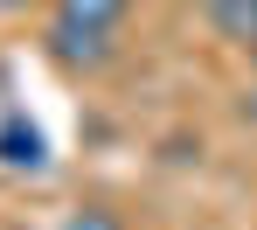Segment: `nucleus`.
I'll return each mask as SVG.
<instances>
[{"label": "nucleus", "instance_id": "423d86ee", "mask_svg": "<svg viewBox=\"0 0 257 230\" xmlns=\"http://www.w3.org/2000/svg\"><path fill=\"white\" fill-rule=\"evenodd\" d=\"M236 112H243V119H257V91H243V105H236Z\"/></svg>", "mask_w": 257, "mask_h": 230}, {"label": "nucleus", "instance_id": "f03ea898", "mask_svg": "<svg viewBox=\"0 0 257 230\" xmlns=\"http://www.w3.org/2000/svg\"><path fill=\"white\" fill-rule=\"evenodd\" d=\"M202 21H209V35L236 49H257V0H202Z\"/></svg>", "mask_w": 257, "mask_h": 230}, {"label": "nucleus", "instance_id": "20e7f679", "mask_svg": "<svg viewBox=\"0 0 257 230\" xmlns=\"http://www.w3.org/2000/svg\"><path fill=\"white\" fill-rule=\"evenodd\" d=\"M0 161H7V168H42V161H49V154H42V133H35L21 112L0 119Z\"/></svg>", "mask_w": 257, "mask_h": 230}, {"label": "nucleus", "instance_id": "7ed1b4c3", "mask_svg": "<svg viewBox=\"0 0 257 230\" xmlns=\"http://www.w3.org/2000/svg\"><path fill=\"white\" fill-rule=\"evenodd\" d=\"M132 14V0H56V21H70V28H104V35H118Z\"/></svg>", "mask_w": 257, "mask_h": 230}, {"label": "nucleus", "instance_id": "6e6552de", "mask_svg": "<svg viewBox=\"0 0 257 230\" xmlns=\"http://www.w3.org/2000/svg\"><path fill=\"white\" fill-rule=\"evenodd\" d=\"M7 230H28V223H7Z\"/></svg>", "mask_w": 257, "mask_h": 230}, {"label": "nucleus", "instance_id": "0eeeda50", "mask_svg": "<svg viewBox=\"0 0 257 230\" xmlns=\"http://www.w3.org/2000/svg\"><path fill=\"white\" fill-rule=\"evenodd\" d=\"M0 7H28V0H0Z\"/></svg>", "mask_w": 257, "mask_h": 230}, {"label": "nucleus", "instance_id": "f257e3e1", "mask_svg": "<svg viewBox=\"0 0 257 230\" xmlns=\"http://www.w3.org/2000/svg\"><path fill=\"white\" fill-rule=\"evenodd\" d=\"M42 56L49 63H56V70H70V77H77V70H104V63H111V35H104V28H70V21H49L42 28Z\"/></svg>", "mask_w": 257, "mask_h": 230}, {"label": "nucleus", "instance_id": "1a4fd4ad", "mask_svg": "<svg viewBox=\"0 0 257 230\" xmlns=\"http://www.w3.org/2000/svg\"><path fill=\"white\" fill-rule=\"evenodd\" d=\"M250 70H257V49H250Z\"/></svg>", "mask_w": 257, "mask_h": 230}, {"label": "nucleus", "instance_id": "39448f33", "mask_svg": "<svg viewBox=\"0 0 257 230\" xmlns=\"http://www.w3.org/2000/svg\"><path fill=\"white\" fill-rule=\"evenodd\" d=\"M63 230H125V223H118L111 209H77V216H70Z\"/></svg>", "mask_w": 257, "mask_h": 230}]
</instances>
